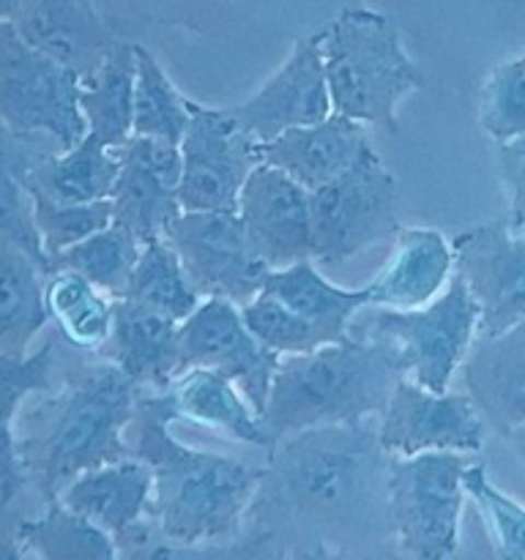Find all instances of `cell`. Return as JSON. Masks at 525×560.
<instances>
[{
    "label": "cell",
    "instance_id": "6da1fadb",
    "mask_svg": "<svg viewBox=\"0 0 525 560\" xmlns=\"http://www.w3.org/2000/svg\"><path fill=\"white\" fill-rule=\"evenodd\" d=\"M249 523L290 552L372 547L388 534V457L372 421L312 427L266 454Z\"/></svg>",
    "mask_w": 525,
    "mask_h": 560
},
{
    "label": "cell",
    "instance_id": "7a4b0ae2",
    "mask_svg": "<svg viewBox=\"0 0 525 560\" xmlns=\"http://www.w3.org/2000/svg\"><path fill=\"white\" fill-rule=\"evenodd\" d=\"M178 421L167 388L140 392L126 430L131 457L151 470V530L175 547H208L238 539L249 523L262 468L191 448L170 432Z\"/></svg>",
    "mask_w": 525,
    "mask_h": 560
},
{
    "label": "cell",
    "instance_id": "3957f363",
    "mask_svg": "<svg viewBox=\"0 0 525 560\" xmlns=\"http://www.w3.org/2000/svg\"><path fill=\"white\" fill-rule=\"evenodd\" d=\"M140 388L102 355L66 372L52 392L27 399L16 419V454L25 487L44 503L98 465L131 457L126 430Z\"/></svg>",
    "mask_w": 525,
    "mask_h": 560
},
{
    "label": "cell",
    "instance_id": "277c9868",
    "mask_svg": "<svg viewBox=\"0 0 525 560\" xmlns=\"http://www.w3.org/2000/svg\"><path fill=\"white\" fill-rule=\"evenodd\" d=\"M402 375L388 339L355 337L284 355L273 375L260 419L273 441L312 427L381 419Z\"/></svg>",
    "mask_w": 525,
    "mask_h": 560
},
{
    "label": "cell",
    "instance_id": "5b68a950",
    "mask_svg": "<svg viewBox=\"0 0 525 560\" xmlns=\"http://www.w3.org/2000/svg\"><path fill=\"white\" fill-rule=\"evenodd\" d=\"M320 52L334 113L364 126L397 131L399 104L427 85L397 22L383 11L342 9L320 31Z\"/></svg>",
    "mask_w": 525,
    "mask_h": 560
},
{
    "label": "cell",
    "instance_id": "8992f818",
    "mask_svg": "<svg viewBox=\"0 0 525 560\" xmlns=\"http://www.w3.org/2000/svg\"><path fill=\"white\" fill-rule=\"evenodd\" d=\"M470 459L446 452L392 457L386 474L388 534L405 560L457 558Z\"/></svg>",
    "mask_w": 525,
    "mask_h": 560
},
{
    "label": "cell",
    "instance_id": "52a82bcc",
    "mask_svg": "<svg viewBox=\"0 0 525 560\" xmlns=\"http://www.w3.org/2000/svg\"><path fill=\"white\" fill-rule=\"evenodd\" d=\"M366 323L350 326L355 337L388 339L397 348L402 375L430 392H448L470 345L479 337V306L454 273L438 299L419 310L397 312L366 306Z\"/></svg>",
    "mask_w": 525,
    "mask_h": 560
},
{
    "label": "cell",
    "instance_id": "ba28073f",
    "mask_svg": "<svg viewBox=\"0 0 525 560\" xmlns=\"http://www.w3.org/2000/svg\"><path fill=\"white\" fill-rule=\"evenodd\" d=\"M0 124L55 148L85 135L80 74L31 47L14 22H0Z\"/></svg>",
    "mask_w": 525,
    "mask_h": 560
},
{
    "label": "cell",
    "instance_id": "9c48e42d",
    "mask_svg": "<svg viewBox=\"0 0 525 560\" xmlns=\"http://www.w3.org/2000/svg\"><path fill=\"white\" fill-rule=\"evenodd\" d=\"M312 260L342 266L399 230V184L375 151L310 191Z\"/></svg>",
    "mask_w": 525,
    "mask_h": 560
},
{
    "label": "cell",
    "instance_id": "30bf717a",
    "mask_svg": "<svg viewBox=\"0 0 525 560\" xmlns=\"http://www.w3.org/2000/svg\"><path fill=\"white\" fill-rule=\"evenodd\" d=\"M202 299L246 304L262 290L271 268L252 252L235 211H180L164 230Z\"/></svg>",
    "mask_w": 525,
    "mask_h": 560
},
{
    "label": "cell",
    "instance_id": "8fae6325",
    "mask_svg": "<svg viewBox=\"0 0 525 560\" xmlns=\"http://www.w3.org/2000/svg\"><path fill=\"white\" fill-rule=\"evenodd\" d=\"M180 148V211H235L252 170L260 164L257 142L230 109L191 102Z\"/></svg>",
    "mask_w": 525,
    "mask_h": 560
},
{
    "label": "cell",
    "instance_id": "7c38bea8",
    "mask_svg": "<svg viewBox=\"0 0 525 560\" xmlns=\"http://www.w3.org/2000/svg\"><path fill=\"white\" fill-rule=\"evenodd\" d=\"M377 441L388 457L416 454H481L487 424L468 394L430 392L399 377L377 421Z\"/></svg>",
    "mask_w": 525,
    "mask_h": 560
},
{
    "label": "cell",
    "instance_id": "4fadbf2b",
    "mask_svg": "<svg viewBox=\"0 0 525 560\" xmlns=\"http://www.w3.org/2000/svg\"><path fill=\"white\" fill-rule=\"evenodd\" d=\"M180 372L200 366L228 377L262 413L282 355L262 348L241 317V306L228 299H202L178 326Z\"/></svg>",
    "mask_w": 525,
    "mask_h": 560
},
{
    "label": "cell",
    "instance_id": "5bb4252c",
    "mask_svg": "<svg viewBox=\"0 0 525 560\" xmlns=\"http://www.w3.org/2000/svg\"><path fill=\"white\" fill-rule=\"evenodd\" d=\"M454 273L479 306V334L492 337L525 320V235L506 222L454 235Z\"/></svg>",
    "mask_w": 525,
    "mask_h": 560
},
{
    "label": "cell",
    "instance_id": "9a60e30c",
    "mask_svg": "<svg viewBox=\"0 0 525 560\" xmlns=\"http://www.w3.org/2000/svg\"><path fill=\"white\" fill-rule=\"evenodd\" d=\"M228 109L255 142H268L282 131L328 118L334 107L323 66L320 31L299 38L277 74L268 77L255 96Z\"/></svg>",
    "mask_w": 525,
    "mask_h": 560
},
{
    "label": "cell",
    "instance_id": "2e32d148",
    "mask_svg": "<svg viewBox=\"0 0 525 560\" xmlns=\"http://www.w3.org/2000/svg\"><path fill=\"white\" fill-rule=\"evenodd\" d=\"M238 213L252 252L271 271L312 260L310 191L282 170L260 162L238 195Z\"/></svg>",
    "mask_w": 525,
    "mask_h": 560
},
{
    "label": "cell",
    "instance_id": "e0dca14e",
    "mask_svg": "<svg viewBox=\"0 0 525 560\" xmlns=\"http://www.w3.org/2000/svg\"><path fill=\"white\" fill-rule=\"evenodd\" d=\"M120 173L115 180L113 224L140 244L162 238L180 213V148L153 137H129L118 148Z\"/></svg>",
    "mask_w": 525,
    "mask_h": 560
},
{
    "label": "cell",
    "instance_id": "ac0fdd59",
    "mask_svg": "<svg viewBox=\"0 0 525 560\" xmlns=\"http://www.w3.org/2000/svg\"><path fill=\"white\" fill-rule=\"evenodd\" d=\"M55 501L107 530L124 550L151 525V470L137 457L115 459L77 476Z\"/></svg>",
    "mask_w": 525,
    "mask_h": 560
},
{
    "label": "cell",
    "instance_id": "d6986e66",
    "mask_svg": "<svg viewBox=\"0 0 525 560\" xmlns=\"http://www.w3.org/2000/svg\"><path fill=\"white\" fill-rule=\"evenodd\" d=\"M11 22L31 47L77 71L80 80L118 42L96 0H22Z\"/></svg>",
    "mask_w": 525,
    "mask_h": 560
},
{
    "label": "cell",
    "instance_id": "ffe728a7",
    "mask_svg": "<svg viewBox=\"0 0 525 560\" xmlns=\"http://www.w3.org/2000/svg\"><path fill=\"white\" fill-rule=\"evenodd\" d=\"M372 151L370 126L337 113L317 124L282 131L268 142H257L260 162L288 173L306 191L334 180Z\"/></svg>",
    "mask_w": 525,
    "mask_h": 560
},
{
    "label": "cell",
    "instance_id": "44dd1931",
    "mask_svg": "<svg viewBox=\"0 0 525 560\" xmlns=\"http://www.w3.org/2000/svg\"><path fill=\"white\" fill-rule=\"evenodd\" d=\"M459 370L490 430L509 438L525 427V320L492 337L479 334Z\"/></svg>",
    "mask_w": 525,
    "mask_h": 560
},
{
    "label": "cell",
    "instance_id": "7402d4cb",
    "mask_svg": "<svg viewBox=\"0 0 525 560\" xmlns=\"http://www.w3.org/2000/svg\"><path fill=\"white\" fill-rule=\"evenodd\" d=\"M454 277L452 241L432 228H399L386 262L375 273L370 306L381 310H419L446 290Z\"/></svg>",
    "mask_w": 525,
    "mask_h": 560
},
{
    "label": "cell",
    "instance_id": "603a6c76",
    "mask_svg": "<svg viewBox=\"0 0 525 560\" xmlns=\"http://www.w3.org/2000/svg\"><path fill=\"white\" fill-rule=\"evenodd\" d=\"M178 326L148 306L115 299L113 331L102 359L118 366L140 392H159L180 375Z\"/></svg>",
    "mask_w": 525,
    "mask_h": 560
},
{
    "label": "cell",
    "instance_id": "cb8c5ba5",
    "mask_svg": "<svg viewBox=\"0 0 525 560\" xmlns=\"http://www.w3.org/2000/svg\"><path fill=\"white\" fill-rule=\"evenodd\" d=\"M164 388L173 397L178 421H189V424L211 430L244 446L260 448L266 454L277 446L260 413L219 372L191 366L175 375Z\"/></svg>",
    "mask_w": 525,
    "mask_h": 560
},
{
    "label": "cell",
    "instance_id": "d4e9b609",
    "mask_svg": "<svg viewBox=\"0 0 525 560\" xmlns=\"http://www.w3.org/2000/svg\"><path fill=\"white\" fill-rule=\"evenodd\" d=\"M60 334H49L47 342L27 355H0V501L14 506L25 490L20 454H16V419L27 399L52 392L60 383L58 364Z\"/></svg>",
    "mask_w": 525,
    "mask_h": 560
},
{
    "label": "cell",
    "instance_id": "484cf974",
    "mask_svg": "<svg viewBox=\"0 0 525 560\" xmlns=\"http://www.w3.org/2000/svg\"><path fill=\"white\" fill-rule=\"evenodd\" d=\"M120 173L118 148L91 131L69 148H47L27 170V189L55 202L109 200Z\"/></svg>",
    "mask_w": 525,
    "mask_h": 560
},
{
    "label": "cell",
    "instance_id": "4316f807",
    "mask_svg": "<svg viewBox=\"0 0 525 560\" xmlns=\"http://www.w3.org/2000/svg\"><path fill=\"white\" fill-rule=\"evenodd\" d=\"M260 293L273 295L304 317L323 342H339L350 337V326L370 306V290L337 288L317 271L315 260H301L288 268L268 271Z\"/></svg>",
    "mask_w": 525,
    "mask_h": 560
},
{
    "label": "cell",
    "instance_id": "83f0119b",
    "mask_svg": "<svg viewBox=\"0 0 525 560\" xmlns=\"http://www.w3.org/2000/svg\"><path fill=\"white\" fill-rule=\"evenodd\" d=\"M47 271L22 246L0 238V355H27L52 320L47 312Z\"/></svg>",
    "mask_w": 525,
    "mask_h": 560
},
{
    "label": "cell",
    "instance_id": "f1b7e54d",
    "mask_svg": "<svg viewBox=\"0 0 525 560\" xmlns=\"http://www.w3.org/2000/svg\"><path fill=\"white\" fill-rule=\"evenodd\" d=\"M137 82V42L118 38L102 63L80 80V115L85 131L120 148L131 137Z\"/></svg>",
    "mask_w": 525,
    "mask_h": 560
},
{
    "label": "cell",
    "instance_id": "f546056e",
    "mask_svg": "<svg viewBox=\"0 0 525 560\" xmlns=\"http://www.w3.org/2000/svg\"><path fill=\"white\" fill-rule=\"evenodd\" d=\"M44 299L49 320L71 350L102 355L113 331L115 299L74 271H49Z\"/></svg>",
    "mask_w": 525,
    "mask_h": 560
},
{
    "label": "cell",
    "instance_id": "4dcf8cb0",
    "mask_svg": "<svg viewBox=\"0 0 525 560\" xmlns=\"http://www.w3.org/2000/svg\"><path fill=\"white\" fill-rule=\"evenodd\" d=\"M20 536L33 560H124L107 530L60 501L44 503L36 517H22Z\"/></svg>",
    "mask_w": 525,
    "mask_h": 560
},
{
    "label": "cell",
    "instance_id": "1f68e13d",
    "mask_svg": "<svg viewBox=\"0 0 525 560\" xmlns=\"http://www.w3.org/2000/svg\"><path fill=\"white\" fill-rule=\"evenodd\" d=\"M47 148L49 142L27 140L0 124V238L22 246L27 255L42 262L44 271H47V260H44L42 241L36 235V224H33L27 170Z\"/></svg>",
    "mask_w": 525,
    "mask_h": 560
},
{
    "label": "cell",
    "instance_id": "d6a6232c",
    "mask_svg": "<svg viewBox=\"0 0 525 560\" xmlns=\"http://www.w3.org/2000/svg\"><path fill=\"white\" fill-rule=\"evenodd\" d=\"M124 299L148 306L175 323H184L202 304L200 290L191 284L173 246L162 238L142 244Z\"/></svg>",
    "mask_w": 525,
    "mask_h": 560
},
{
    "label": "cell",
    "instance_id": "836d02e7",
    "mask_svg": "<svg viewBox=\"0 0 525 560\" xmlns=\"http://www.w3.org/2000/svg\"><path fill=\"white\" fill-rule=\"evenodd\" d=\"M140 249L142 244L135 235L120 230L118 224H109V228L88 235L80 244L69 246L58 257H52L47 273L74 271L82 279H88L93 288L107 293L109 299H124Z\"/></svg>",
    "mask_w": 525,
    "mask_h": 560
},
{
    "label": "cell",
    "instance_id": "e575fe53",
    "mask_svg": "<svg viewBox=\"0 0 525 560\" xmlns=\"http://www.w3.org/2000/svg\"><path fill=\"white\" fill-rule=\"evenodd\" d=\"M191 120V102L170 82L167 71L148 47L137 44V82L131 137H153L178 145Z\"/></svg>",
    "mask_w": 525,
    "mask_h": 560
},
{
    "label": "cell",
    "instance_id": "d590c367",
    "mask_svg": "<svg viewBox=\"0 0 525 560\" xmlns=\"http://www.w3.org/2000/svg\"><path fill=\"white\" fill-rule=\"evenodd\" d=\"M465 492L485 520L492 552L498 560H525V503L503 492L487 474L485 463L465 470Z\"/></svg>",
    "mask_w": 525,
    "mask_h": 560
},
{
    "label": "cell",
    "instance_id": "8d00e7d4",
    "mask_svg": "<svg viewBox=\"0 0 525 560\" xmlns=\"http://www.w3.org/2000/svg\"><path fill=\"white\" fill-rule=\"evenodd\" d=\"M479 126L492 142L525 137V55L501 60L479 91Z\"/></svg>",
    "mask_w": 525,
    "mask_h": 560
},
{
    "label": "cell",
    "instance_id": "74e56055",
    "mask_svg": "<svg viewBox=\"0 0 525 560\" xmlns=\"http://www.w3.org/2000/svg\"><path fill=\"white\" fill-rule=\"evenodd\" d=\"M124 560H290V550L271 534L246 525L244 534L224 545L175 547L156 539L148 525L135 541L124 547Z\"/></svg>",
    "mask_w": 525,
    "mask_h": 560
},
{
    "label": "cell",
    "instance_id": "f35d334b",
    "mask_svg": "<svg viewBox=\"0 0 525 560\" xmlns=\"http://www.w3.org/2000/svg\"><path fill=\"white\" fill-rule=\"evenodd\" d=\"M33 200V224H36V235L42 241L44 260L58 257L60 252L69 246L80 244L88 235L98 233V230L113 224V202H55L47 200L44 195L31 191Z\"/></svg>",
    "mask_w": 525,
    "mask_h": 560
},
{
    "label": "cell",
    "instance_id": "ab89813d",
    "mask_svg": "<svg viewBox=\"0 0 525 560\" xmlns=\"http://www.w3.org/2000/svg\"><path fill=\"white\" fill-rule=\"evenodd\" d=\"M241 317L252 337L277 355H301L326 345L320 334L301 315H295L288 304L268 293H257L255 299L241 304Z\"/></svg>",
    "mask_w": 525,
    "mask_h": 560
},
{
    "label": "cell",
    "instance_id": "60d3db41",
    "mask_svg": "<svg viewBox=\"0 0 525 560\" xmlns=\"http://www.w3.org/2000/svg\"><path fill=\"white\" fill-rule=\"evenodd\" d=\"M495 170L509 197L506 224L520 233L525 228V137L495 142Z\"/></svg>",
    "mask_w": 525,
    "mask_h": 560
},
{
    "label": "cell",
    "instance_id": "b9f144b4",
    "mask_svg": "<svg viewBox=\"0 0 525 560\" xmlns=\"http://www.w3.org/2000/svg\"><path fill=\"white\" fill-rule=\"evenodd\" d=\"M129 5L137 9H145L148 14H153L162 22H180V25L197 27V16H202L206 11L219 9V5H230L235 0H126Z\"/></svg>",
    "mask_w": 525,
    "mask_h": 560
},
{
    "label": "cell",
    "instance_id": "7bdbcfd3",
    "mask_svg": "<svg viewBox=\"0 0 525 560\" xmlns=\"http://www.w3.org/2000/svg\"><path fill=\"white\" fill-rule=\"evenodd\" d=\"M290 560H405L392 541L372 547H310L290 552Z\"/></svg>",
    "mask_w": 525,
    "mask_h": 560
},
{
    "label": "cell",
    "instance_id": "ee69618b",
    "mask_svg": "<svg viewBox=\"0 0 525 560\" xmlns=\"http://www.w3.org/2000/svg\"><path fill=\"white\" fill-rule=\"evenodd\" d=\"M0 560H33L20 536V517L5 503H0Z\"/></svg>",
    "mask_w": 525,
    "mask_h": 560
},
{
    "label": "cell",
    "instance_id": "f6af8a7d",
    "mask_svg": "<svg viewBox=\"0 0 525 560\" xmlns=\"http://www.w3.org/2000/svg\"><path fill=\"white\" fill-rule=\"evenodd\" d=\"M22 0H0V22H11L14 14L20 11Z\"/></svg>",
    "mask_w": 525,
    "mask_h": 560
},
{
    "label": "cell",
    "instance_id": "bcb514c9",
    "mask_svg": "<svg viewBox=\"0 0 525 560\" xmlns=\"http://www.w3.org/2000/svg\"><path fill=\"white\" fill-rule=\"evenodd\" d=\"M509 443H512L514 452H517V457L523 459L525 465V427H520L517 432H512V435H509Z\"/></svg>",
    "mask_w": 525,
    "mask_h": 560
},
{
    "label": "cell",
    "instance_id": "7dc6e473",
    "mask_svg": "<svg viewBox=\"0 0 525 560\" xmlns=\"http://www.w3.org/2000/svg\"><path fill=\"white\" fill-rule=\"evenodd\" d=\"M520 233H523V235H525V228H523V230H520Z\"/></svg>",
    "mask_w": 525,
    "mask_h": 560
},
{
    "label": "cell",
    "instance_id": "c3c4849f",
    "mask_svg": "<svg viewBox=\"0 0 525 560\" xmlns=\"http://www.w3.org/2000/svg\"><path fill=\"white\" fill-rule=\"evenodd\" d=\"M0 503H3V501H0Z\"/></svg>",
    "mask_w": 525,
    "mask_h": 560
}]
</instances>
